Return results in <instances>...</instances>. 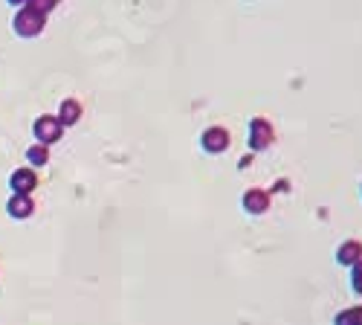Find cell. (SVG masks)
Returning a JSON list of instances; mask_svg holds the SVG:
<instances>
[{"label": "cell", "mask_w": 362, "mask_h": 325, "mask_svg": "<svg viewBox=\"0 0 362 325\" xmlns=\"http://www.w3.org/2000/svg\"><path fill=\"white\" fill-rule=\"evenodd\" d=\"M273 192H287V181H278V183H275V189H273Z\"/></svg>", "instance_id": "cell-14"}, {"label": "cell", "mask_w": 362, "mask_h": 325, "mask_svg": "<svg viewBox=\"0 0 362 325\" xmlns=\"http://www.w3.org/2000/svg\"><path fill=\"white\" fill-rule=\"evenodd\" d=\"M6 3H12V6H26V0H6Z\"/></svg>", "instance_id": "cell-15"}, {"label": "cell", "mask_w": 362, "mask_h": 325, "mask_svg": "<svg viewBox=\"0 0 362 325\" xmlns=\"http://www.w3.org/2000/svg\"><path fill=\"white\" fill-rule=\"evenodd\" d=\"M241 203H243V209H246L250 215H264L267 209H270V192L261 189V186H252V189L243 192Z\"/></svg>", "instance_id": "cell-6"}, {"label": "cell", "mask_w": 362, "mask_h": 325, "mask_svg": "<svg viewBox=\"0 0 362 325\" xmlns=\"http://www.w3.org/2000/svg\"><path fill=\"white\" fill-rule=\"evenodd\" d=\"M359 258H362V241H356V238L342 241L339 247H336V262H339L342 267H354Z\"/></svg>", "instance_id": "cell-8"}, {"label": "cell", "mask_w": 362, "mask_h": 325, "mask_svg": "<svg viewBox=\"0 0 362 325\" xmlns=\"http://www.w3.org/2000/svg\"><path fill=\"white\" fill-rule=\"evenodd\" d=\"M275 142V128L267 117H252L250 119V149L258 154V151H267L273 149Z\"/></svg>", "instance_id": "cell-2"}, {"label": "cell", "mask_w": 362, "mask_h": 325, "mask_svg": "<svg viewBox=\"0 0 362 325\" xmlns=\"http://www.w3.org/2000/svg\"><path fill=\"white\" fill-rule=\"evenodd\" d=\"M200 145L209 154H223V151H229V145H232V134H229L223 125H212L200 134Z\"/></svg>", "instance_id": "cell-4"}, {"label": "cell", "mask_w": 362, "mask_h": 325, "mask_svg": "<svg viewBox=\"0 0 362 325\" xmlns=\"http://www.w3.org/2000/svg\"><path fill=\"white\" fill-rule=\"evenodd\" d=\"M44 26H46L44 15L32 12V9H26V6H21L18 15H15V21H12L15 35H21V38H35V35H41Z\"/></svg>", "instance_id": "cell-1"}, {"label": "cell", "mask_w": 362, "mask_h": 325, "mask_svg": "<svg viewBox=\"0 0 362 325\" xmlns=\"http://www.w3.org/2000/svg\"><path fill=\"white\" fill-rule=\"evenodd\" d=\"M32 134H35V140L41 145H53V142L61 140L64 125L58 122V117H53V113H41V117L35 119V125H32Z\"/></svg>", "instance_id": "cell-3"}, {"label": "cell", "mask_w": 362, "mask_h": 325, "mask_svg": "<svg viewBox=\"0 0 362 325\" xmlns=\"http://www.w3.org/2000/svg\"><path fill=\"white\" fill-rule=\"evenodd\" d=\"M9 186H12V194H32L38 189V172L35 169H15L12 177H9Z\"/></svg>", "instance_id": "cell-5"}, {"label": "cell", "mask_w": 362, "mask_h": 325, "mask_svg": "<svg viewBox=\"0 0 362 325\" xmlns=\"http://www.w3.org/2000/svg\"><path fill=\"white\" fill-rule=\"evenodd\" d=\"M26 162H29V169L46 166V162H49V145H41V142L29 145V149H26Z\"/></svg>", "instance_id": "cell-10"}, {"label": "cell", "mask_w": 362, "mask_h": 325, "mask_svg": "<svg viewBox=\"0 0 362 325\" xmlns=\"http://www.w3.org/2000/svg\"><path fill=\"white\" fill-rule=\"evenodd\" d=\"M58 3H61V0H26V9L38 12V15H44V18H46V15L53 12Z\"/></svg>", "instance_id": "cell-12"}, {"label": "cell", "mask_w": 362, "mask_h": 325, "mask_svg": "<svg viewBox=\"0 0 362 325\" xmlns=\"http://www.w3.org/2000/svg\"><path fill=\"white\" fill-rule=\"evenodd\" d=\"M351 288H354V294L362 297V258L351 267Z\"/></svg>", "instance_id": "cell-13"}, {"label": "cell", "mask_w": 362, "mask_h": 325, "mask_svg": "<svg viewBox=\"0 0 362 325\" xmlns=\"http://www.w3.org/2000/svg\"><path fill=\"white\" fill-rule=\"evenodd\" d=\"M334 325H362V305L354 308H345L334 317Z\"/></svg>", "instance_id": "cell-11"}, {"label": "cell", "mask_w": 362, "mask_h": 325, "mask_svg": "<svg viewBox=\"0 0 362 325\" xmlns=\"http://www.w3.org/2000/svg\"><path fill=\"white\" fill-rule=\"evenodd\" d=\"M6 212L12 218L24 221V218H29L32 212H35V201H32V194H12L9 203H6Z\"/></svg>", "instance_id": "cell-7"}, {"label": "cell", "mask_w": 362, "mask_h": 325, "mask_svg": "<svg viewBox=\"0 0 362 325\" xmlns=\"http://www.w3.org/2000/svg\"><path fill=\"white\" fill-rule=\"evenodd\" d=\"M81 110H85V108H81L78 99H64V102L58 105L55 117H58V122H61L64 128H70V125H76V122L81 119Z\"/></svg>", "instance_id": "cell-9"}]
</instances>
